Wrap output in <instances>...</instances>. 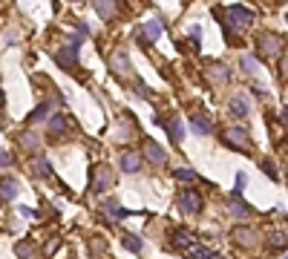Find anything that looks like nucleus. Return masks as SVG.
<instances>
[{
    "mask_svg": "<svg viewBox=\"0 0 288 259\" xmlns=\"http://www.w3.org/2000/svg\"><path fill=\"white\" fill-rule=\"evenodd\" d=\"M285 20H288V14H285Z\"/></svg>",
    "mask_w": 288,
    "mask_h": 259,
    "instance_id": "nucleus-33",
    "label": "nucleus"
},
{
    "mask_svg": "<svg viewBox=\"0 0 288 259\" xmlns=\"http://www.w3.org/2000/svg\"><path fill=\"white\" fill-rule=\"evenodd\" d=\"M282 121H285V124H288V106H285V110H282Z\"/></svg>",
    "mask_w": 288,
    "mask_h": 259,
    "instance_id": "nucleus-30",
    "label": "nucleus"
},
{
    "mask_svg": "<svg viewBox=\"0 0 288 259\" xmlns=\"http://www.w3.org/2000/svg\"><path fill=\"white\" fill-rule=\"evenodd\" d=\"M144 153H147V158L153 162V164H164V150H161L159 144H153V142H147V147H144Z\"/></svg>",
    "mask_w": 288,
    "mask_h": 259,
    "instance_id": "nucleus-8",
    "label": "nucleus"
},
{
    "mask_svg": "<svg viewBox=\"0 0 288 259\" xmlns=\"http://www.w3.org/2000/svg\"><path fill=\"white\" fill-rule=\"evenodd\" d=\"M239 66H242V72H248V75H256V72H259V64H256V58H251V55H242Z\"/></svg>",
    "mask_w": 288,
    "mask_h": 259,
    "instance_id": "nucleus-13",
    "label": "nucleus"
},
{
    "mask_svg": "<svg viewBox=\"0 0 288 259\" xmlns=\"http://www.w3.org/2000/svg\"><path fill=\"white\" fill-rule=\"evenodd\" d=\"M225 20H228V29H242V26H248L253 20V12L248 6H230L225 12Z\"/></svg>",
    "mask_w": 288,
    "mask_h": 259,
    "instance_id": "nucleus-1",
    "label": "nucleus"
},
{
    "mask_svg": "<svg viewBox=\"0 0 288 259\" xmlns=\"http://www.w3.org/2000/svg\"><path fill=\"white\" fill-rule=\"evenodd\" d=\"M18 196V184L12 182V178H0V199H15Z\"/></svg>",
    "mask_w": 288,
    "mask_h": 259,
    "instance_id": "nucleus-10",
    "label": "nucleus"
},
{
    "mask_svg": "<svg viewBox=\"0 0 288 259\" xmlns=\"http://www.w3.org/2000/svg\"><path fill=\"white\" fill-rule=\"evenodd\" d=\"M46 112H49V104H41V106L32 112V116H29V121H38V118H44Z\"/></svg>",
    "mask_w": 288,
    "mask_h": 259,
    "instance_id": "nucleus-23",
    "label": "nucleus"
},
{
    "mask_svg": "<svg viewBox=\"0 0 288 259\" xmlns=\"http://www.w3.org/2000/svg\"><path fill=\"white\" fill-rule=\"evenodd\" d=\"M282 72H285V75H288V60H285V64H282Z\"/></svg>",
    "mask_w": 288,
    "mask_h": 259,
    "instance_id": "nucleus-31",
    "label": "nucleus"
},
{
    "mask_svg": "<svg viewBox=\"0 0 288 259\" xmlns=\"http://www.w3.org/2000/svg\"><path fill=\"white\" fill-rule=\"evenodd\" d=\"M144 35H147L150 40H159V38H161V20H156V18H153V20H147V26H144Z\"/></svg>",
    "mask_w": 288,
    "mask_h": 259,
    "instance_id": "nucleus-12",
    "label": "nucleus"
},
{
    "mask_svg": "<svg viewBox=\"0 0 288 259\" xmlns=\"http://www.w3.org/2000/svg\"><path fill=\"white\" fill-rule=\"evenodd\" d=\"M190 127H193L199 136H207V132L213 130V124H210V118H207V116H193V118H190Z\"/></svg>",
    "mask_w": 288,
    "mask_h": 259,
    "instance_id": "nucleus-7",
    "label": "nucleus"
},
{
    "mask_svg": "<svg viewBox=\"0 0 288 259\" xmlns=\"http://www.w3.org/2000/svg\"><path fill=\"white\" fill-rule=\"evenodd\" d=\"M121 167H124L127 173H136L138 167H141V158H138L136 153H124L121 156Z\"/></svg>",
    "mask_w": 288,
    "mask_h": 259,
    "instance_id": "nucleus-11",
    "label": "nucleus"
},
{
    "mask_svg": "<svg viewBox=\"0 0 288 259\" xmlns=\"http://www.w3.org/2000/svg\"><path fill=\"white\" fill-rule=\"evenodd\" d=\"M49 130H52V136H61V132H64V118H61V116H52V121H49Z\"/></svg>",
    "mask_w": 288,
    "mask_h": 259,
    "instance_id": "nucleus-19",
    "label": "nucleus"
},
{
    "mask_svg": "<svg viewBox=\"0 0 288 259\" xmlns=\"http://www.w3.org/2000/svg\"><path fill=\"white\" fill-rule=\"evenodd\" d=\"M3 101H6V98H3V92H0V106H3Z\"/></svg>",
    "mask_w": 288,
    "mask_h": 259,
    "instance_id": "nucleus-32",
    "label": "nucleus"
},
{
    "mask_svg": "<svg viewBox=\"0 0 288 259\" xmlns=\"http://www.w3.org/2000/svg\"><path fill=\"white\" fill-rule=\"evenodd\" d=\"M92 6L101 18H113L115 14V0H92Z\"/></svg>",
    "mask_w": 288,
    "mask_h": 259,
    "instance_id": "nucleus-9",
    "label": "nucleus"
},
{
    "mask_svg": "<svg viewBox=\"0 0 288 259\" xmlns=\"http://www.w3.org/2000/svg\"><path fill=\"white\" fill-rule=\"evenodd\" d=\"M225 138H228V144H233V147H248V144H251L248 132H245V130H239V127L228 130V132H225Z\"/></svg>",
    "mask_w": 288,
    "mask_h": 259,
    "instance_id": "nucleus-4",
    "label": "nucleus"
},
{
    "mask_svg": "<svg viewBox=\"0 0 288 259\" xmlns=\"http://www.w3.org/2000/svg\"><path fill=\"white\" fill-rule=\"evenodd\" d=\"M285 259H288V256H285Z\"/></svg>",
    "mask_w": 288,
    "mask_h": 259,
    "instance_id": "nucleus-34",
    "label": "nucleus"
},
{
    "mask_svg": "<svg viewBox=\"0 0 288 259\" xmlns=\"http://www.w3.org/2000/svg\"><path fill=\"white\" fill-rule=\"evenodd\" d=\"M279 38L276 35H259V52L262 55H268V58H274V55H279Z\"/></svg>",
    "mask_w": 288,
    "mask_h": 259,
    "instance_id": "nucleus-3",
    "label": "nucleus"
},
{
    "mask_svg": "<svg viewBox=\"0 0 288 259\" xmlns=\"http://www.w3.org/2000/svg\"><path fill=\"white\" fill-rule=\"evenodd\" d=\"M173 176H176V178H184V182H190V178H196V173H193V170H176Z\"/></svg>",
    "mask_w": 288,
    "mask_h": 259,
    "instance_id": "nucleus-25",
    "label": "nucleus"
},
{
    "mask_svg": "<svg viewBox=\"0 0 288 259\" xmlns=\"http://www.w3.org/2000/svg\"><path fill=\"white\" fill-rule=\"evenodd\" d=\"M32 170H35L41 178H49V176H52V170H49V164H46V158H35V162H32Z\"/></svg>",
    "mask_w": 288,
    "mask_h": 259,
    "instance_id": "nucleus-15",
    "label": "nucleus"
},
{
    "mask_svg": "<svg viewBox=\"0 0 288 259\" xmlns=\"http://www.w3.org/2000/svg\"><path fill=\"white\" fill-rule=\"evenodd\" d=\"M207 75H210V81H228L230 75H228V70H225V66H210V72H207Z\"/></svg>",
    "mask_w": 288,
    "mask_h": 259,
    "instance_id": "nucleus-17",
    "label": "nucleus"
},
{
    "mask_svg": "<svg viewBox=\"0 0 288 259\" xmlns=\"http://www.w3.org/2000/svg\"><path fill=\"white\" fill-rule=\"evenodd\" d=\"M199 38H202V29H199V26H190V44H193L196 49H199Z\"/></svg>",
    "mask_w": 288,
    "mask_h": 259,
    "instance_id": "nucleus-24",
    "label": "nucleus"
},
{
    "mask_svg": "<svg viewBox=\"0 0 288 259\" xmlns=\"http://www.w3.org/2000/svg\"><path fill=\"white\" fill-rule=\"evenodd\" d=\"M213 256V254H210V250H202V248H193V250H190V259H210Z\"/></svg>",
    "mask_w": 288,
    "mask_h": 259,
    "instance_id": "nucleus-22",
    "label": "nucleus"
},
{
    "mask_svg": "<svg viewBox=\"0 0 288 259\" xmlns=\"http://www.w3.org/2000/svg\"><path fill=\"white\" fill-rule=\"evenodd\" d=\"M230 208H233V213H242V216H245V213H251V210H248V208H245V204H239V202H233Z\"/></svg>",
    "mask_w": 288,
    "mask_h": 259,
    "instance_id": "nucleus-27",
    "label": "nucleus"
},
{
    "mask_svg": "<svg viewBox=\"0 0 288 259\" xmlns=\"http://www.w3.org/2000/svg\"><path fill=\"white\" fill-rule=\"evenodd\" d=\"M230 112H233V116H248V112H251V98H248V95H236V98L230 101Z\"/></svg>",
    "mask_w": 288,
    "mask_h": 259,
    "instance_id": "nucleus-5",
    "label": "nucleus"
},
{
    "mask_svg": "<svg viewBox=\"0 0 288 259\" xmlns=\"http://www.w3.org/2000/svg\"><path fill=\"white\" fill-rule=\"evenodd\" d=\"M81 40H84V38H75V40H72L67 49H61V52L55 55V60L64 66V70H69V66L75 64V55H78V44H81Z\"/></svg>",
    "mask_w": 288,
    "mask_h": 259,
    "instance_id": "nucleus-2",
    "label": "nucleus"
},
{
    "mask_svg": "<svg viewBox=\"0 0 288 259\" xmlns=\"http://www.w3.org/2000/svg\"><path fill=\"white\" fill-rule=\"evenodd\" d=\"M167 132H170L173 142H182V138H184V127H182V121H176V118H173L170 124H167Z\"/></svg>",
    "mask_w": 288,
    "mask_h": 259,
    "instance_id": "nucleus-14",
    "label": "nucleus"
},
{
    "mask_svg": "<svg viewBox=\"0 0 288 259\" xmlns=\"http://www.w3.org/2000/svg\"><path fill=\"white\" fill-rule=\"evenodd\" d=\"M115 70L118 72H130V58L124 52H115Z\"/></svg>",
    "mask_w": 288,
    "mask_h": 259,
    "instance_id": "nucleus-18",
    "label": "nucleus"
},
{
    "mask_svg": "<svg viewBox=\"0 0 288 259\" xmlns=\"http://www.w3.org/2000/svg\"><path fill=\"white\" fill-rule=\"evenodd\" d=\"M182 210L184 213H193V210H199V193H193V190H184L182 193Z\"/></svg>",
    "mask_w": 288,
    "mask_h": 259,
    "instance_id": "nucleus-6",
    "label": "nucleus"
},
{
    "mask_svg": "<svg viewBox=\"0 0 288 259\" xmlns=\"http://www.w3.org/2000/svg\"><path fill=\"white\" fill-rule=\"evenodd\" d=\"M245 188V173H239V178H236V190Z\"/></svg>",
    "mask_w": 288,
    "mask_h": 259,
    "instance_id": "nucleus-29",
    "label": "nucleus"
},
{
    "mask_svg": "<svg viewBox=\"0 0 288 259\" xmlns=\"http://www.w3.org/2000/svg\"><path fill=\"white\" fill-rule=\"evenodd\" d=\"M124 245L130 248V250H133V254H138V250H141V242H138L136 236H124Z\"/></svg>",
    "mask_w": 288,
    "mask_h": 259,
    "instance_id": "nucleus-21",
    "label": "nucleus"
},
{
    "mask_svg": "<svg viewBox=\"0 0 288 259\" xmlns=\"http://www.w3.org/2000/svg\"><path fill=\"white\" fill-rule=\"evenodd\" d=\"M113 184V176H110V170H101L98 173V182H95V193H101L104 188H110Z\"/></svg>",
    "mask_w": 288,
    "mask_h": 259,
    "instance_id": "nucleus-16",
    "label": "nucleus"
},
{
    "mask_svg": "<svg viewBox=\"0 0 288 259\" xmlns=\"http://www.w3.org/2000/svg\"><path fill=\"white\" fill-rule=\"evenodd\" d=\"M173 242H176V248H187L190 245V236L184 234V230H176V234H173Z\"/></svg>",
    "mask_w": 288,
    "mask_h": 259,
    "instance_id": "nucleus-20",
    "label": "nucleus"
},
{
    "mask_svg": "<svg viewBox=\"0 0 288 259\" xmlns=\"http://www.w3.org/2000/svg\"><path fill=\"white\" fill-rule=\"evenodd\" d=\"M9 164H12V156L0 150V167H9Z\"/></svg>",
    "mask_w": 288,
    "mask_h": 259,
    "instance_id": "nucleus-28",
    "label": "nucleus"
},
{
    "mask_svg": "<svg viewBox=\"0 0 288 259\" xmlns=\"http://www.w3.org/2000/svg\"><path fill=\"white\" fill-rule=\"evenodd\" d=\"M18 256H21V259H29V256H32V250L26 248V242H23V245H18Z\"/></svg>",
    "mask_w": 288,
    "mask_h": 259,
    "instance_id": "nucleus-26",
    "label": "nucleus"
}]
</instances>
